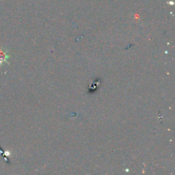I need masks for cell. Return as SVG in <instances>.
Masks as SVG:
<instances>
[{
    "label": "cell",
    "mask_w": 175,
    "mask_h": 175,
    "mask_svg": "<svg viewBox=\"0 0 175 175\" xmlns=\"http://www.w3.org/2000/svg\"><path fill=\"white\" fill-rule=\"evenodd\" d=\"M8 55L7 54L6 52H4L2 49H0V65H2V63L4 62H8Z\"/></svg>",
    "instance_id": "1"
}]
</instances>
